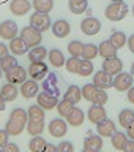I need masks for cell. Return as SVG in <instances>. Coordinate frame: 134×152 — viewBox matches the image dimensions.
Masks as SVG:
<instances>
[{"instance_id":"obj_1","label":"cell","mask_w":134,"mask_h":152,"mask_svg":"<svg viewBox=\"0 0 134 152\" xmlns=\"http://www.w3.org/2000/svg\"><path fill=\"white\" fill-rule=\"evenodd\" d=\"M27 122H28V116H27V111L22 108H16L13 109L11 114L8 117V122L5 125V130L9 133V136H17L24 132V128L27 127Z\"/></svg>"},{"instance_id":"obj_2","label":"cell","mask_w":134,"mask_h":152,"mask_svg":"<svg viewBox=\"0 0 134 152\" xmlns=\"http://www.w3.org/2000/svg\"><path fill=\"white\" fill-rule=\"evenodd\" d=\"M106 18L112 22H118V21H123L128 14V5L125 2H111L106 7Z\"/></svg>"},{"instance_id":"obj_3","label":"cell","mask_w":134,"mask_h":152,"mask_svg":"<svg viewBox=\"0 0 134 152\" xmlns=\"http://www.w3.org/2000/svg\"><path fill=\"white\" fill-rule=\"evenodd\" d=\"M22 38L24 41H25V45L28 48H33V46H38L41 43L43 40V33L38 30V28L35 27H32V26H27V27H24L22 30H21V35H19Z\"/></svg>"},{"instance_id":"obj_4","label":"cell","mask_w":134,"mask_h":152,"mask_svg":"<svg viewBox=\"0 0 134 152\" xmlns=\"http://www.w3.org/2000/svg\"><path fill=\"white\" fill-rule=\"evenodd\" d=\"M133 81H134V76L131 73H126V71H120L114 76V86L112 87L118 90V92H126L128 89L133 86Z\"/></svg>"},{"instance_id":"obj_5","label":"cell","mask_w":134,"mask_h":152,"mask_svg":"<svg viewBox=\"0 0 134 152\" xmlns=\"http://www.w3.org/2000/svg\"><path fill=\"white\" fill-rule=\"evenodd\" d=\"M30 26L35 27V28H38L41 33L46 32V30H49L51 26H52L51 18H49V13H38V11L33 13L32 16H30Z\"/></svg>"},{"instance_id":"obj_6","label":"cell","mask_w":134,"mask_h":152,"mask_svg":"<svg viewBox=\"0 0 134 152\" xmlns=\"http://www.w3.org/2000/svg\"><path fill=\"white\" fill-rule=\"evenodd\" d=\"M27 73L32 79L43 81L47 76V73H49V66L46 64H43V60L41 62H30V65L27 68Z\"/></svg>"},{"instance_id":"obj_7","label":"cell","mask_w":134,"mask_h":152,"mask_svg":"<svg viewBox=\"0 0 134 152\" xmlns=\"http://www.w3.org/2000/svg\"><path fill=\"white\" fill-rule=\"evenodd\" d=\"M80 30H82L84 35H88V37L98 35L99 30H101V22H99L96 18L88 16L80 22Z\"/></svg>"},{"instance_id":"obj_8","label":"cell","mask_w":134,"mask_h":152,"mask_svg":"<svg viewBox=\"0 0 134 152\" xmlns=\"http://www.w3.org/2000/svg\"><path fill=\"white\" fill-rule=\"evenodd\" d=\"M47 130H49L51 136H54V138H63L66 135V132H68V122L63 121L62 117L52 119V121L49 122Z\"/></svg>"},{"instance_id":"obj_9","label":"cell","mask_w":134,"mask_h":152,"mask_svg":"<svg viewBox=\"0 0 134 152\" xmlns=\"http://www.w3.org/2000/svg\"><path fill=\"white\" fill-rule=\"evenodd\" d=\"M7 76H5V78H7V81L8 83H11V84H22L24 81L27 79V76H28V73H27V70L24 68V66H21V65H16V66H13L11 70L9 71H7V73H5Z\"/></svg>"},{"instance_id":"obj_10","label":"cell","mask_w":134,"mask_h":152,"mask_svg":"<svg viewBox=\"0 0 134 152\" xmlns=\"http://www.w3.org/2000/svg\"><path fill=\"white\" fill-rule=\"evenodd\" d=\"M57 103H59V98L55 97V95H51L47 92H38L36 95V104H40V106L44 109V111H51V109H54L57 106Z\"/></svg>"},{"instance_id":"obj_11","label":"cell","mask_w":134,"mask_h":152,"mask_svg":"<svg viewBox=\"0 0 134 152\" xmlns=\"http://www.w3.org/2000/svg\"><path fill=\"white\" fill-rule=\"evenodd\" d=\"M43 89H44V92L59 97L60 84H59V78H57L55 73H47V76L43 79Z\"/></svg>"},{"instance_id":"obj_12","label":"cell","mask_w":134,"mask_h":152,"mask_svg":"<svg viewBox=\"0 0 134 152\" xmlns=\"http://www.w3.org/2000/svg\"><path fill=\"white\" fill-rule=\"evenodd\" d=\"M19 33V27L17 24L14 21H3L0 24V38H3V40H13L14 37H17Z\"/></svg>"},{"instance_id":"obj_13","label":"cell","mask_w":134,"mask_h":152,"mask_svg":"<svg viewBox=\"0 0 134 152\" xmlns=\"http://www.w3.org/2000/svg\"><path fill=\"white\" fill-rule=\"evenodd\" d=\"M38 90H40V86L35 79H25L24 83L21 84V87H19V92L24 98H35L38 95Z\"/></svg>"},{"instance_id":"obj_14","label":"cell","mask_w":134,"mask_h":152,"mask_svg":"<svg viewBox=\"0 0 134 152\" xmlns=\"http://www.w3.org/2000/svg\"><path fill=\"white\" fill-rule=\"evenodd\" d=\"M93 84L98 89H111L114 86V76L106 73L104 70H99L93 76Z\"/></svg>"},{"instance_id":"obj_15","label":"cell","mask_w":134,"mask_h":152,"mask_svg":"<svg viewBox=\"0 0 134 152\" xmlns=\"http://www.w3.org/2000/svg\"><path fill=\"white\" fill-rule=\"evenodd\" d=\"M96 132L101 138H111L114 133L117 132V127H115V124H114V121L106 117V119H103L101 122L96 124Z\"/></svg>"},{"instance_id":"obj_16","label":"cell","mask_w":134,"mask_h":152,"mask_svg":"<svg viewBox=\"0 0 134 152\" xmlns=\"http://www.w3.org/2000/svg\"><path fill=\"white\" fill-rule=\"evenodd\" d=\"M106 73L109 75H112V76H115L117 73H120V71L123 70V62L118 59V57H109V59H104L103 62V68Z\"/></svg>"},{"instance_id":"obj_17","label":"cell","mask_w":134,"mask_h":152,"mask_svg":"<svg viewBox=\"0 0 134 152\" xmlns=\"http://www.w3.org/2000/svg\"><path fill=\"white\" fill-rule=\"evenodd\" d=\"M32 3L28 0H11L9 2V11L16 16H24L25 13L30 11Z\"/></svg>"},{"instance_id":"obj_18","label":"cell","mask_w":134,"mask_h":152,"mask_svg":"<svg viewBox=\"0 0 134 152\" xmlns=\"http://www.w3.org/2000/svg\"><path fill=\"white\" fill-rule=\"evenodd\" d=\"M87 116H88V121L96 125L98 122H101L103 119L107 117V113H106V109H104V106H101V104H93V103H92V106H90Z\"/></svg>"},{"instance_id":"obj_19","label":"cell","mask_w":134,"mask_h":152,"mask_svg":"<svg viewBox=\"0 0 134 152\" xmlns=\"http://www.w3.org/2000/svg\"><path fill=\"white\" fill-rule=\"evenodd\" d=\"M52 33L57 37V38H66L71 32V27H70V22L65 21V19H59L52 24Z\"/></svg>"},{"instance_id":"obj_20","label":"cell","mask_w":134,"mask_h":152,"mask_svg":"<svg viewBox=\"0 0 134 152\" xmlns=\"http://www.w3.org/2000/svg\"><path fill=\"white\" fill-rule=\"evenodd\" d=\"M9 52L13 56H24L25 52H28V46L25 45V41L21 37H14L13 40H9Z\"/></svg>"},{"instance_id":"obj_21","label":"cell","mask_w":134,"mask_h":152,"mask_svg":"<svg viewBox=\"0 0 134 152\" xmlns=\"http://www.w3.org/2000/svg\"><path fill=\"white\" fill-rule=\"evenodd\" d=\"M84 121H85V113L82 109L76 108V106H74L73 111L66 116V122H68L70 127H80L84 124Z\"/></svg>"},{"instance_id":"obj_22","label":"cell","mask_w":134,"mask_h":152,"mask_svg":"<svg viewBox=\"0 0 134 152\" xmlns=\"http://www.w3.org/2000/svg\"><path fill=\"white\" fill-rule=\"evenodd\" d=\"M103 140L101 136H87L84 140V151L85 152H98L103 149Z\"/></svg>"},{"instance_id":"obj_23","label":"cell","mask_w":134,"mask_h":152,"mask_svg":"<svg viewBox=\"0 0 134 152\" xmlns=\"http://www.w3.org/2000/svg\"><path fill=\"white\" fill-rule=\"evenodd\" d=\"M117 48L112 45L109 40H104L99 43L98 46V56H101L103 59H109V57H115L117 56Z\"/></svg>"},{"instance_id":"obj_24","label":"cell","mask_w":134,"mask_h":152,"mask_svg":"<svg viewBox=\"0 0 134 152\" xmlns=\"http://www.w3.org/2000/svg\"><path fill=\"white\" fill-rule=\"evenodd\" d=\"M27 57H28V60H30V62H41V60H44L47 57V49L44 46H41V45L28 48Z\"/></svg>"},{"instance_id":"obj_25","label":"cell","mask_w":134,"mask_h":152,"mask_svg":"<svg viewBox=\"0 0 134 152\" xmlns=\"http://www.w3.org/2000/svg\"><path fill=\"white\" fill-rule=\"evenodd\" d=\"M2 97L5 98V102H14L19 95V89L16 87V84H11V83H7L0 90Z\"/></svg>"},{"instance_id":"obj_26","label":"cell","mask_w":134,"mask_h":152,"mask_svg":"<svg viewBox=\"0 0 134 152\" xmlns=\"http://www.w3.org/2000/svg\"><path fill=\"white\" fill-rule=\"evenodd\" d=\"M47 59H49V64L55 68H60V66L65 65V56L60 49H51V52H47Z\"/></svg>"},{"instance_id":"obj_27","label":"cell","mask_w":134,"mask_h":152,"mask_svg":"<svg viewBox=\"0 0 134 152\" xmlns=\"http://www.w3.org/2000/svg\"><path fill=\"white\" fill-rule=\"evenodd\" d=\"M27 116H28V121L40 122V121H44L46 111L40 106V104H32V106L27 109Z\"/></svg>"},{"instance_id":"obj_28","label":"cell","mask_w":134,"mask_h":152,"mask_svg":"<svg viewBox=\"0 0 134 152\" xmlns=\"http://www.w3.org/2000/svg\"><path fill=\"white\" fill-rule=\"evenodd\" d=\"M68 8L73 14H82L87 11L88 8V2L87 0H70L68 2Z\"/></svg>"},{"instance_id":"obj_29","label":"cell","mask_w":134,"mask_h":152,"mask_svg":"<svg viewBox=\"0 0 134 152\" xmlns=\"http://www.w3.org/2000/svg\"><path fill=\"white\" fill-rule=\"evenodd\" d=\"M46 140L43 138L41 135H36V136H32V140L28 141V149L32 152H44V147H46Z\"/></svg>"},{"instance_id":"obj_30","label":"cell","mask_w":134,"mask_h":152,"mask_svg":"<svg viewBox=\"0 0 134 152\" xmlns=\"http://www.w3.org/2000/svg\"><path fill=\"white\" fill-rule=\"evenodd\" d=\"M63 98H66V100H70L71 103H79L80 102V98H82V94H80V89L78 87V86H70L68 89H66V92H65V95H63Z\"/></svg>"},{"instance_id":"obj_31","label":"cell","mask_w":134,"mask_h":152,"mask_svg":"<svg viewBox=\"0 0 134 152\" xmlns=\"http://www.w3.org/2000/svg\"><path fill=\"white\" fill-rule=\"evenodd\" d=\"M74 106L76 104L74 103H71L70 100H66V98H63V100H60L59 103H57V111H59V114H60V117H63V119H66V116L73 111L74 109Z\"/></svg>"},{"instance_id":"obj_32","label":"cell","mask_w":134,"mask_h":152,"mask_svg":"<svg viewBox=\"0 0 134 152\" xmlns=\"http://www.w3.org/2000/svg\"><path fill=\"white\" fill-rule=\"evenodd\" d=\"M32 7L38 13H51V10L54 8V0H33Z\"/></svg>"},{"instance_id":"obj_33","label":"cell","mask_w":134,"mask_h":152,"mask_svg":"<svg viewBox=\"0 0 134 152\" xmlns=\"http://www.w3.org/2000/svg\"><path fill=\"white\" fill-rule=\"evenodd\" d=\"M118 122H120L122 127H130L134 122V111L133 109H122L120 114H118Z\"/></svg>"},{"instance_id":"obj_34","label":"cell","mask_w":134,"mask_h":152,"mask_svg":"<svg viewBox=\"0 0 134 152\" xmlns=\"http://www.w3.org/2000/svg\"><path fill=\"white\" fill-rule=\"evenodd\" d=\"M126 141H128V138H126L125 133H122V132H115L111 136V144L114 146V149H117V151H123V146H125Z\"/></svg>"},{"instance_id":"obj_35","label":"cell","mask_w":134,"mask_h":152,"mask_svg":"<svg viewBox=\"0 0 134 152\" xmlns=\"http://www.w3.org/2000/svg\"><path fill=\"white\" fill-rule=\"evenodd\" d=\"M44 132V121H40V122H32L28 121L27 122V133L32 136H36V135H41Z\"/></svg>"},{"instance_id":"obj_36","label":"cell","mask_w":134,"mask_h":152,"mask_svg":"<svg viewBox=\"0 0 134 152\" xmlns=\"http://www.w3.org/2000/svg\"><path fill=\"white\" fill-rule=\"evenodd\" d=\"M16 65H17V60H16V57H14L13 54H8V56H5L3 59H0V68L3 70V73L9 71L13 66H16Z\"/></svg>"},{"instance_id":"obj_37","label":"cell","mask_w":134,"mask_h":152,"mask_svg":"<svg viewBox=\"0 0 134 152\" xmlns=\"http://www.w3.org/2000/svg\"><path fill=\"white\" fill-rule=\"evenodd\" d=\"M109 41H111L117 49H122V48L126 45V35L123 32H114L111 35V38H109Z\"/></svg>"},{"instance_id":"obj_38","label":"cell","mask_w":134,"mask_h":152,"mask_svg":"<svg viewBox=\"0 0 134 152\" xmlns=\"http://www.w3.org/2000/svg\"><path fill=\"white\" fill-rule=\"evenodd\" d=\"M68 51L71 56L74 57H82V51H84V43L79 41V40H74V41H70L68 43Z\"/></svg>"},{"instance_id":"obj_39","label":"cell","mask_w":134,"mask_h":152,"mask_svg":"<svg viewBox=\"0 0 134 152\" xmlns=\"http://www.w3.org/2000/svg\"><path fill=\"white\" fill-rule=\"evenodd\" d=\"M82 57L88 60H93L95 57H98V46L93 43H87L84 45V51H82Z\"/></svg>"},{"instance_id":"obj_40","label":"cell","mask_w":134,"mask_h":152,"mask_svg":"<svg viewBox=\"0 0 134 152\" xmlns=\"http://www.w3.org/2000/svg\"><path fill=\"white\" fill-rule=\"evenodd\" d=\"M107 100H109V95H107V92H106V89H98V87H96V92H95V95H93L92 103H93V104H101V106H104V104L107 103Z\"/></svg>"},{"instance_id":"obj_41","label":"cell","mask_w":134,"mask_h":152,"mask_svg":"<svg viewBox=\"0 0 134 152\" xmlns=\"http://www.w3.org/2000/svg\"><path fill=\"white\" fill-rule=\"evenodd\" d=\"M92 73H93V64H92V60L82 59V60H80V65H79L78 75H80V76H90Z\"/></svg>"},{"instance_id":"obj_42","label":"cell","mask_w":134,"mask_h":152,"mask_svg":"<svg viewBox=\"0 0 134 152\" xmlns=\"http://www.w3.org/2000/svg\"><path fill=\"white\" fill-rule=\"evenodd\" d=\"M95 92H96V86H95L93 83L92 84H85L82 89H80V94H82V98L85 100V102H90L92 103L93 100V95Z\"/></svg>"},{"instance_id":"obj_43","label":"cell","mask_w":134,"mask_h":152,"mask_svg":"<svg viewBox=\"0 0 134 152\" xmlns=\"http://www.w3.org/2000/svg\"><path fill=\"white\" fill-rule=\"evenodd\" d=\"M79 65H80V57H74L71 56L68 60L65 62V66L70 73H78L79 71Z\"/></svg>"},{"instance_id":"obj_44","label":"cell","mask_w":134,"mask_h":152,"mask_svg":"<svg viewBox=\"0 0 134 152\" xmlns=\"http://www.w3.org/2000/svg\"><path fill=\"white\" fill-rule=\"evenodd\" d=\"M57 151L59 152H73L74 147H73V144H71L70 141H62L60 144L57 146Z\"/></svg>"},{"instance_id":"obj_45","label":"cell","mask_w":134,"mask_h":152,"mask_svg":"<svg viewBox=\"0 0 134 152\" xmlns=\"http://www.w3.org/2000/svg\"><path fill=\"white\" fill-rule=\"evenodd\" d=\"M8 141H9V133L3 128V130H0V151H2V147L7 144Z\"/></svg>"},{"instance_id":"obj_46","label":"cell","mask_w":134,"mask_h":152,"mask_svg":"<svg viewBox=\"0 0 134 152\" xmlns=\"http://www.w3.org/2000/svg\"><path fill=\"white\" fill-rule=\"evenodd\" d=\"M2 151H3V152H19V147H17L16 144H13V142L8 141L7 144L2 147Z\"/></svg>"},{"instance_id":"obj_47","label":"cell","mask_w":134,"mask_h":152,"mask_svg":"<svg viewBox=\"0 0 134 152\" xmlns=\"http://www.w3.org/2000/svg\"><path fill=\"white\" fill-rule=\"evenodd\" d=\"M123 151L125 152H134V140H128L123 146Z\"/></svg>"},{"instance_id":"obj_48","label":"cell","mask_w":134,"mask_h":152,"mask_svg":"<svg viewBox=\"0 0 134 152\" xmlns=\"http://www.w3.org/2000/svg\"><path fill=\"white\" fill-rule=\"evenodd\" d=\"M8 54H9V48L7 45H3V43H0V59H3Z\"/></svg>"},{"instance_id":"obj_49","label":"cell","mask_w":134,"mask_h":152,"mask_svg":"<svg viewBox=\"0 0 134 152\" xmlns=\"http://www.w3.org/2000/svg\"><path fill=\"white\" fill-rule=\"evenodd\" d=\"M126 135H128L130 140H134V122L131 124L130 127H126Z\"/></svg>"},{"instance_id":"obj_50","label":"cell","mask_w":134,"mask_h":152,"mask_svg":"<svg viewBox=\"0 0 134 152\" xmlns=\"http://www.w3.org/2000/svg\"><path fill=\"white\" fill-rule=\"evenodd\" d=\"M128 102L134 103V86H131V87L128 89Z\"/></svg>"},{"instance_id":"obj_51","label":"cell","mask_w":134,"mask_h":152,"mask_svg":"<svg viewBox=\"0 0 134 152\" xmlns=\"http://www.w3.org/2000/svg\"><path fill=\"white\" fill-rule=\"evenodd\" d=\"M128 48H130V51L134 54V35H131L128 38Z\"/></svg>"},{"instance_id":"obj_52","label":"cell","mask_w":134,"mask_h":152,"mask_svg":"<svg viewBox=\"0 0 134 152\" xmlns=\"http://www.w3.org/2000/svg\"><path fill=\"white\" fill-rule=\"evenodd\" d=\"M44 151H46V152H57V146H52V144H46Z\"/></svg>"},{"instance_id":"obj_53","label":"cell","mask_w":134,"mask_h":152,"mask_svg":"<svg viewBox=\"0 0 134 152\" xmlns=\"http://www.w3.org/2000/svg\"><path fill=\"white\" fill-rule=\"evenodd\" d=\"M5 106H7V102H5V98L2 97V94H0V111H3Z\"/></svg>"},{"instance_id":"obj_54","label":"cell","mask_w":134,"mask_h":152,"mask_svg":"<svg viewBox=\"0 0 134 152\" xmlns=\"http://www.w3.org/2000/svg\"><path fill=\"white\" fill-rule=\"evenodd\" d=\"M131 75L134 76V62H133V64H131Z\"/></svg>"},{"instance_id":"obj_55","label":"cell","mask_w":134,"mask_h":152,"mask_svg":"<svg viewBox=\"0 0 134 152\" xmlns=\"http://www.w3.org/2000/svg\"><path fill=\"white\" fill-rule=\"evenodd\" d=\"M2 75H3V70H2V68H0V78H2Z\"/></svg>"},{"instance_id":"obj_56","label":"cell","mask_w":134,"mask_h":152,"mask_svg":"<svg viewBox=\"0 0 134 152\" xmlns=\"http://www.w3.org/2000/svg\"><path fill=\"white\" fill-rule=\"evenodd\" d=\"M111 2H123V0H111Z\"/></svg>"},{"instance_id":"obj_57","label":"cell","mask_w":134,"mask_h":152,"mask_svg":"<svg viewBox=\"0 0 134 152\" xmlns=\"http://www.w3.org/2000/svg\"><path fill=\"white\" fill-rule=\"evenodd\" d=\"M133 16H134V5H133Z\"/></svg>"}]
</instances>
